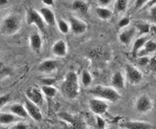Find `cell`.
<instances>
[{
	"instance_id": "e575fe53",
	"label": "cell",
	"mask_w": 156,
	"mask_h": 129,
	"mask_svg": "<svg viewBox=\"0 0 156 129\" xmlns=\"http://www.w3.org/2000/svg\"><path fill=\"white\" fill-rule=\"evenodd\" d=\"M150 15L152 20L155 23H156V5L150 8Z\"/></svg>"
},
{
	"instance_id": "44dd1931",
	"label": "cell",
	"mask_w": 156,
	"mask_h": 129,
	"mask_svg": "<svg viewBox=\"0 0 156 129\" xmlns=\"http://www.w3.org/2000/svg\"><path fill=\"white\" fill-rule=\"evenodd\" d=\"M147 37L144 36V35L136 39V40H135L133 46L132 48V52H131L132 55L133 56H137L138 52L142 49L144 46V44L146 43V42L147 41Z\"/></svg>"
},
{
	"instance_id": "5bb4252c",
	"label": "cell",
	"mask_w": 156,
	"mask_h": 129,
	"mask_svg": "<svg viewBox=\"0 0 156 129\" xmlns=\"http://www.w3.org/2000/svg\"><path fill=\"white\" fill-rule=\"evenodd\" d=\"M125 129H152L151 123L144 121H127L122 124Z\"/></svg>"
},
{
	"instance_id": "9c48e42d",
	"label": "cell",
	"mask_w": 156,
	"mask_h": 129,
	"mask_svg": "<svg viewBox=\"0 0 156 129\" xmlns=\"http://www.w3.org/2000/svg\"><path fill=\"white\" fill-rule=\"evenodd\" d=\"M24 107L29 116L35 121H41L43 117L40 108L38 105L33 103L29 99L26 98L24 100Z\"/></svg>"
},
{
	"instance_id": "ac0fdd59",
	"label": "cell",
	"mask_w": 156,
	"mask_h": 129,
	"mask_svg": "<svg viewBox=\"0 0 156 129\" xmlns=\"http://www.w3.org/2000/svg\"><path fill=\"white\" fill-rule=\"evenodd\" d=\"M10 112L15 114L16 116L19 117V118H27L29 117L27 112L24 105L23 106L21 104H14L10 106Z\"/></svg>"
},
{
	"instance_id": "8992f818",
	"label": "cell",
	"mask_w": 156,
	"mask_h": 129,
	"mask_svg": "<svg viewBox=\"0 0 156 129\" xmlns=\"http://www.w3.org/2000/svg\"><path fill=\"white\" fill-rule=\"evenodd\" d=\"M153 104L152 99L147 95H141L136 99L135 109L140 114H146L152 110Z\"/></svg>"
},
{
	"instance_id": "7c38bea8",
	"label": "cell",
	"mask_w": 156,
	"mask_h": 129,
	"mask_svg": "<svg viewBox=\"0 0 156 129\" xmlns=\"http://www.w3.org/2000/svg\"><path fill=\"white\" fill-rule=\"evenodd\" d=\"M39 13L41 15L45 24L51 26H55L57 22L55 15L50 8L48 7H43L40 9Z\"/></svg>"
},
{
	"instance_id": "2e32d148",
	"label": "cell",
	"mask_w": 156,
	"mask_h": 129,
	"mask_svg": "<svg viewBox=\"0 0 156 129\" xmlns=\"http://www.w3.org/2000/svg\"><path fill=\"white\" fill-rule=\"evenodd\" d=\"M111 85L116 90H124L125 87V79L122 72L116 71L111 78Z\"/></svg>"
},
{
	"instance_id": "277c9868",
	"label": "cell",
	"mask_w": 156,
	"mask_h": 129,
	"mask_svg": "<svg viewBox=\"0 0 156 129\" xmlns=\"http://www.w3.org/2000/svg\"><path fill=\"white\" fill-rule=\"evenodd\" d=\"M26 21L28 25H35L41 32H45V22L39 11L35 9L30 8L27 11Z\"/></svg>"
},
{
	"instance_id": "4fadbf2b",
	"label": "cell",
	"mask_w": 156,
	"mask_h": 129,
	"mask_svg": "<svg viewBox=\"0 0 156 129\" xmlns=\"http://www.w3.org/2000/svg\"><path fill=\"white\" fill-rule=\"evenodd\" d=\"M68 52L67 44L63 40H58L53 44L52 47V52L55 56L58 57H65Z\"/></svg>"
},
{
	"instance_id": "4316f807",
	"label": "cell",
	"mask_w": 156,
	"mask_h": 129,
	"mask_svg": "<svg viewBox=\"0 0 156 129\" xmlns=\"http://www.w3.org/2000/svg\"><path fill=\"white\" fill-rule=\"evenodd\" d=\"M136 29H137L140 35H143L147 34L150 32V24L147 23H139L136 25Z\"/></svg>"
},
{
	"instance_id": "3957f363",
	"label": "cell",
	"mask_w": 156,
	"mask_h": 129,
	"mask_svg": "<svg viewBox=\"0 0 156 129\" xmlns=\"http://www.w3.org/2000/svg\"><path fill=\"white\" fill-rule=\"evenodd\" d=\"M22 26L21 19L16 15H9L2 20L0 25V32L5 36H11L19 31Z\"/></svg>"
},
{
	"instance_id": "f6af8a7d",
	"label": "cell",
	"mask_w": 156,
	"mask_h": 129,
	"mask_svg": "<svg viewBox=\"0 0 156 129\" xmlns=\"http://www.w3.org/2000/svg\"><path fill=\"white\" fill-rule=\"evenodd\" d=\"M2 49V46H1V45H0V50H1Z\"/></svg>"
},
{
	"instance_id": "1f68e13d",
	"label": "cell",
	"mask_w": 156,
	"mask_h": 129,
	"mask_svg": "<svg viewBox=\"0 0 156 129\" xmlns=\"http://www.w3.org/2000/svg\"><path fill=\"white\" fill-rule=\"evenodd\" d=\"M96 123L98 129H105V121L101 117L100 115H97L96 117Z\"/></svg>"
},
{
	"instance_id": "d6a6232c",
	"label": "cell",
	"mask_w": 156,
	"mask_h": 129,
	"mask_svg": "<svg viewBox=\"0 0 156 129\" xmlns=\"http://www.w3.org/2000/svg\"><path fill=\"white\" fill-rule=\"evenodd\" d=\"M150 58L147 56H139V59L137 60V63L141 66H145V65H148L150 63Z\"/></svg>"
},
{
	"instance_id": "d4e9b609",
	"label": "cell",
	"mask_w": 156,
	"mask_h": 129,
	"mask_svg": "<svg viewBox=\"0 0 156 129\" xmlns=\"http://www.w3.org/2000/svg\"><path fill=\"white\" fill-rule=\"evenodd\" d=\"M92 81H93V79H92V76L89 73V71H88L87 70H83L82 74H81V82H82L83 85L85 87H88L91 84Z\"/></svg>"
},
{
	"instance_id": "ab89813d",
	"label": "cell",
	"mask_w": 156,
	"mask_h": 129,
	"mask_svg": "<svg viewBox=\"0 0 156 129\" xmlns=\"http://www.w3.org/2000/svg\"><path fill=\"white\" fill-rule=\"evenodd\" d=\"M42 2L46 6H52L54 5V0H42Z\"/></svg>"
},
{
	"instance_id": "cb8c5ba5",
	"label": "cell",
	"mask_w": 156,
	"mask_h": 129,
	"mask_svg": "<svg viewBox=\"0 0 156 129\" xmlns=\"http://www.w3.org/2000/svg\"><path fill=\"white\" fill-rule=\"evenodd\" d=\"M57 26H58V29L61 32L62 34H68L70 31V26L68 22H66L65 20L62 19H59L57 20L56 22Z\"/></svg>"
},
{
	"instance_id": "d6986e66",
	"label": "cell",
	"mask_w": 156,
	"mask_h": 129,
	"mask_svg": "<svg viewBox=\"0 0 156 129\" xmlns=\"http://www.w3.org/2000/svg\"><path fill=\"white\" fill-rule=\"evenodd\" d=\"M156 51V43L153 40H147L146 43L144 44V47L141 50L138 52L137 56L138 57L139 56H147L150 54L155 52Z\"/></svg>"
},
{
	"instance_id": "f1b7e54d",
	"label": "cell",
	"mask_w": 156,
	"mask_h": 129,
	"mask_svg": "<svg viewBox=\"0 0 156 129\" xmlns=\"http://www.w3.org/2000/svg\"><path fill=\"white\" fill-rule=\"evenodd\" d=\"M41 82L43 86H52L56 82V79L55 78H42L41 79Z\"/></svg>"
},
{
	"instance_id": "d590c367",
	"label": "cell",
	"mask_w": 156,
	"mask_h": 129,
	"mask_svg": "<svg viewBox=\"0 0 156 129\" xmlns=\"http://www.w3.org/2000/svg\"><path fill=\"white\" fill-rule=\"evenodd\" d=\"M148 65L152 71L156 72V59L155 58H151V59H150V63H149Z\"/></svg>"
},
{
	"instance_id": "52a82bcc",
	"label": "cell",
	"mask_w": 156,
	"mask_h": 129,
	"mask_svg": "<svg viewBox=\"0 0 156 129\" xmlns=\"http://www.w3.org/2000/svg\"><path fill=\"white\" fill-rule=\"evenodd\" d=\"M88 106L91 112L96 115H102L105 114L108 109V105L105 100L97 98L90 99Z\"/></svg>"
},
{
	"instance_id": "8d00e7d4",
	"label": "cell",
	"mask_w": 156,
	"mask_h": 129,
	"mask_svg": "<svg viewBox=\"0 0 156 129\" xmlns=\"http://www.w3.org/2000/svg\"><path fill=\"white\" fill-rule=\"evenodd\" d=\"M10 129H28V127L27 125L24 124V123H17V124L14 125L13 126H12Z\"/></svg>"
},
{
	"instance_id": "ffe728a7",
	"label": "cell",
	"mask_w": 156,
	"mask_h": 129,
	"mask_svg": "<svg viewBox=\"0 0 156 129\" xmlns=\"http://www.w3.org/2000/svg\"><path fill=\"white\" fill-rule=\"evenodd\" d=\"M20 118L11 112H0V125H10L19 121Z\"/></svg>"
},
{
	"instance_id": "484cf974",
	"label": "cell",
	"mask_w": 156,
	"mask_h": 129,
	"mask_svg": "<svg viewBox=\"0 0 156 129\" xmlns=\"http://www.w3.org/2000/svg\"><path fill=\"white\" fill-rule=\"evenodd\" d=\"M41 92L47 98H54L58 93V90L53 86H42Z\"/></svg>"
},
{
	"instance_id": "7402d4cb",
	"label": "cell",
	"mask_w": 156,
	"mask_h": 129,
	"mask_svg": "<svg viewBox=\"0 0 156 129\" xmlns=\"http://www.w3.org/2000/svg\"><path fill=\"white\" fill-rule=\"evenodd\" d=\"M96 13L102 20H108L113 15V12L105 7H97L96 8Z\"/></svg>"
},
{
	"instance_id": "7a4b0ae2",
	"label": "cell",
	"mask_w": 156,
	"mask_h": 129,
	"mask_svg": "<svg viewBox=\"0 0 156 129\" xmlns=\"http://www.w3.org/2000/svg\"><path fill=\"white\" fill-rule=\"evenodd\" d=\"M88 93L94 96L95 98H100L105 101L107 100L112 103L119 101L122 98L119 93L113 87L97 85L90 89L88 90Z\"/></svg>"
},
{
	"instance_id": "6da1fadb",
	"label": "cell",
	"mask_w": 156,
	"mask_h": 129,
	"mask_svg": "<svg viewBox=\"0 0 156 129\" xmlns=\"http://www.w3.org/2000/svg\"><path fill=\"white\" fill-rule=\"evenodd\" d=\"M60 89L61 93L66 98L69 99H75L77 98L80 92L77 73L74 71H69L66 74Z\"/></svg>"
},
{
	"instance_id": "74e56055",
	"label": "cell",
	"mask_w": 156,
	"mask_h": 129,
	"mask_svg": "<svg viewBox=\"0 0 156 129\" xmlns=\"http://www.w3.org/2000/svg\"><path fill=\"white\" fill-rule=\"evenodd\" d=\"M100 7H107L111 4L112 0H97Z\"/></svg>"
},
{
	"instance_id": "f35d334b",
	"label": "cell",
	"mask_w": 156,
	"mask_h": 129,
	"mask_svg": "<svg viewBox=\"0 0 156 129\" xmlns=\"http://www.w3.org/2000/svg\"><path fill=\"white\" fill-rule=\"evenodd\" d=\"M155 5H156V0H149L148 2L144 6V8H150Z\"/></svg>"
},
{
	"instance_id": "60d3db41",
	"label": "cell",
	"mask_w": 156,
	"mask_h": 129,
	"mask_svg": "<svg viewBox=\"0 0 156 129\" xmlns=\"http://www.w3.org/2000/svg\"><path fill=\"white\" fill-rule=\"evenodd\" d=\"M10 0H0V8H3L5 5H6L8 3Z\"/></svg>"
},
{
	"instance_id": "e0dca14e",
	"label": "cell",
	"mask_w": 156,
	"mask_h": 129,
	"mask_svg": "<svg viewBox=\"0 0 156 129\" xmlns=\"http://www.w3.org/2000/svg\"><path fill=\"white\" fill-rule=\"evenodd\" d=\"M136 32V29L135 27L125 29V30L122 31L119 35V40L120 41V43L124 44V45H128L131 42L132 39L133 38Z\"/></svg>"
},
{
	"instance_id": "ba28073f",
	"label": "cell",
	"mask_w": 156,
	"mask_h": 129,
	"mask_svg": "<svg viewBox=\"0 0 156 129\" xmlns=\"http://www.w3.org/2000/svg\"><path fill=\"white\" fill-rule=\"evenodd\" d=\"M69 24L70 26V30L74 35H82L88 29L86 23L76 17L71 16L69 19Z\"/></svg>"
},
{
	"instance_id": "7bdbcfd3",
	"label": "cell",
	"mask_w": 156,
	"mask_h": 129,
	"mask_svg": "<svg viewBox=\"0 0 156 129\" xmlns=\"http://www.w3.org/2000/svg\"><path fill=\"white\" fill-rule=\"evenodd\" d=\"M0 129H7V128L6 127H4V126H2V125H0Z\"/></svg>"
},
{
	"instance_id": "8fae6325",
	"label": "cell",
	"mask_w": 156,
	"mask_h": 129,
	"mask_svg": "<svg viewBox=\"0 0 156 129\" xmlns=\"http://www.w3.org/2000/svg\"><path fill=\"white\" fill-rule=\"evenodd\" d=\"M59 63L55 59H46L40 63L38 67V70L41 73H49L55 70L58 68Z\"/></svg>"
},
{
	"instance_id": "30bf717a",
	"label": "cell",
	"mask_w": 156,
	"mask_h": 129,
	"mask_svg": "<svg viewBox=\"0 0 156 129\" xmlns=\"http://www.w3.org/2000/svg\"><path fill=\"white\" fill-rule=\"evenodd\" d=\"M26 97L30 101L38 105V107L41 106L44 103V96L41 90L38 88L31 87L26 90Z\"/></svg>"
},
{
	"instance_id": "4dcf8cb0",
	"label": "cell",
	"mask_w": 156,
	"mask_h": 129,
	"mask_svg": "<svg viewBox=\"0 0 156 129\" xmlns=\"http://www.w3.org/2000/svg\"><path fill=\"white\" fill-rule=\"evenodd\" d=\"M130 23V18L124 17L123 19H122L121 20L118 22V26L119 29H122V28H125L126 26H128Z\"/></svg>"
},
{
	"instance_id": "83f0119b",
	"label": "cell",
	"mask_w": 156,
	"mask_h": 129,
	"mask_svg": "<svg viewBox=\"0 0 156 129\" xmlns=\"http://www.w3.org/2000/svg\"><path fill=\"white\" fill-rule=\"evenodd\" d=\"M128 0H116L114 9L117 13L124 12L127 8Z\"/></svg>"
},
{
	"instance_id": "603a6c76",
	"label": "cell",
	"mask_w": 156,
	"mask_h": 129,
	"mask_svg": "<svg viewBox=\"0 0 156 129\" xmlns=\"http://www.w3.org/2000/svg\"><path fill=\"white\" fill-rule=\"evenodd\" d=\"M72 9L79 13L86 14L88 11V6L83 0H74L72 3Z\"/></svg>"
},
{
	"instance_id": "836d02e7",
	"label": "cell",
	"mask_w": 156,
	"mask_h": 129,
	"mask_svg": "<svg viewBox=\"0 0 156 129\" xmlns=\"http://www.w3.org/2000/svg\"><path fill=\"white\" fill-rule=\"evenodd\" d=\"M149 0H136L134 3V8L136 10H139L140 8H142L146 5Z\"/></svg>"
},
{
	"instance_id": "ee69618b",
	"label": "cell",
	"mask_w": 156,
	"mask_h": 129,
	"mask_svg": "<svg viewBox=\"0 0 156 129\" xmlns=\"http://www.w3.org/2000/svg\"><path fill=\"white\" fill-rule=\"evenodd\" d=\"M108 129H116L115 128H108Z\"/></svg>"
},
{
	"instance_id": "9a60e30c",
	"label": "cell",
	"mask_w": 156,
	"mask_h": 129,
	"mask_svg": "<svg viewBox=\"0 0 156 129\" xmlns=\"http://www.w3.org/2000/svg\"><path fill=\"white\" fill-rule=\"evenodd\" d=\"M42 39L39 33L33 32L30 37V46L35 53H40L42 49Z\"/></svg>"
},
{
	"instance_id": "5b68a950",
	"label": "cell",
	"mask_w": 156,
	"mask_h": 129,
	"mask_svg": "<svg viewBox=\"0 0 156 129\" xmlns=\"http://www.w3.org/2000/svg\"><path fill=\"white\" fill-rule=\"evenodd\" d=\"M125 77L130 84L135 85L141 83L143 79V74L133 65L127 64L125 66Z\"/></svg>"
},
{
	"instance_id": "b9f144b4",
	"label": "cell",
	"mask_w": 156,
	"mask_h": 129,
	"mask_svg": "<svg viewBox=\"0 0 156 129\" xmlns=\"http://www.w3.org/2000/svg\"><path fill=\"white\" fill-rule=\"evenodd\" d=\"M3 69V63L2 62H0V70H2Z\"/></svg>"
},
{
	"instance_id": "f546056e",
	"label": "cell",
	"mask_w": 156,
	"mask_h": 129,
	"mask_svg": "<svg viewBox=\"0 0 156 129\" xmlns=\"http://www.w3.org/2000/svg\"><path fill=\"white\" fill-rule=\"evenodd\" d=\"M10 95L9 94L2 95L0 96V109L4 107L10 101Z\"/></svg>"
}]
</instances>
